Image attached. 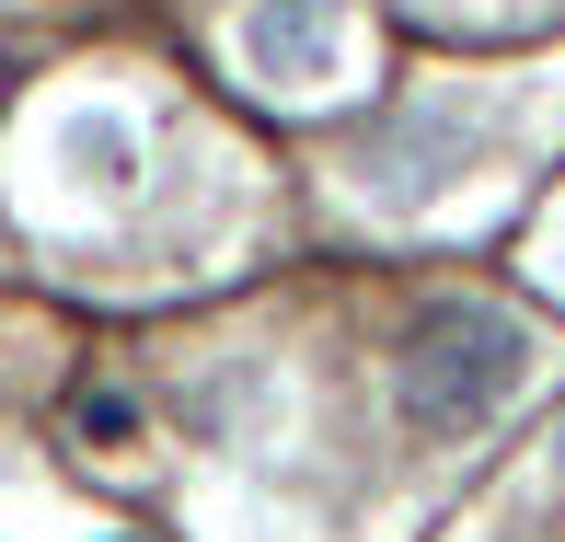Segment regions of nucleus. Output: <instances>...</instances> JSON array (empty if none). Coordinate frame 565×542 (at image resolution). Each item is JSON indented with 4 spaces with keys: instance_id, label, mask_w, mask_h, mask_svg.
<instances>
[{
    "instance_id": "nucleus-1",
    "label": "nucleus",
    "mask_w": 565,
    "mask_h": 542,
    "mask_svg": "<svg viewBox=\"0 0 565 542\" xmlns=\"http://www.w3.org/2000/svg\"><path fill=\"white\" fill-rule=\"evenodd\" d=\"M531 323L508 300H427L393 347V404L416 438H484L508 416V393L531 381Z\"/></svg>"
},
{
    "instance_id": "nucleus-2",
    "label": "nucleus",
    "mask_w": 565,
    "mask_h": 542,
    "mask_svg": "<svg viewBox=\"0 0 565 542\" xmlns=\"http://www.w3.org/2000/svg\"><path fill=\"white\" fill-rule=\"evenodd\" d=\"M243 59L289 93H323L335 82V0H254L243 12Z\"/></svg>"
},
{
    "instance_id": "nucleus-3",
    "label": "nucleus",
    "mask_w": 565,
    "mask_h": 542,
    "mask_svg": "<svg viewBox=\"0 0 565 542\" xmlns=\"http://www.w3.org/2000/svg\"><path fill=\"white\" fill-rule=\"evenodd\" d=\"M70 416H82V427H105V438H127V404H116V393H93V381L70 393Z\"/></svg>"
},
{
    "instance_id": "nucleus-4",
    "label": "nucleus",
    "mask_w": 565,
    "mask_h": 542,
    "mask_svg": "<svg viewBox=\"0 0 565 542\" xmlns=\"http://www.w3.org/2000/svg\"><path fill=\"white\" fill-rule=\"evenodd\" d=\"M12 82H23V70H12V59H0V105H12Z\"/></svg>"
},
{
    "instance_id": "nucleus-5",
    "label": "nucleus",
    "mask_w": 565,
    "mask_h": 542,
    "mask_svg": "<svg viewBox=\"0 0 565 542\" xmlns=\"http://www.w3.org/2000/svg\"><path fill=\"white\" fill-rule=\"evenodd\" d=\"M554 450H565V438H554Z\"/></svg>"
}]
</instances>
